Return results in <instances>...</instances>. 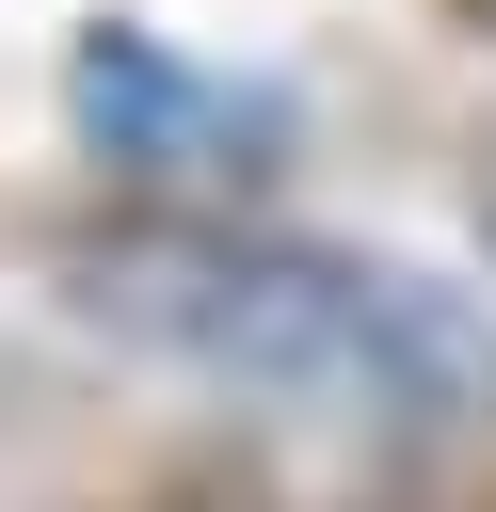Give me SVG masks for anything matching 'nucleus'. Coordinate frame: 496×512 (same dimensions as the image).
<instances>
[{
    "label": "nucleus",
    "instance_id": "4",
    "mask_svg": "<svg viewBox=\"0 0 496 512\" xmlns=\"http://www.w3.org/2000/svg\"><path fill=\"white\" fill-rule=\"evenodd\" d=\"M448 16H464V32H496V0H448Z\"/></svg>",
    "mask_w": 496,
    "mask_h": 512
},
{
    "label": "nucleus",
    "instance_id": "2",
    "mask_svg": "<svg viewBox=\"0 0 496 512\" xmlns=\"http://www.w3.org/2000/svg\"><path fill=\"white\" fill-rule=\"evenodd\" d=\"M80 128H96V160H128V176H256V144H272L288 112L240 96V80H192L160 32H80Z\"/></svg>",
    "mask_w": 496,
    "mask_h": 512
},
{
    "label": "nucleus",
    "instance_id": "1",
    "mask_svg": "<svg viewBox=\"0 0 496 512\" xmlns=\"http://www.w3.org/2000/svg\"><path fill=\"white\" fill-rule=\"evenodd\" d=\"M80 320H112L240 400H304V416H368V432L496 416V320L464 288L352 256V240H288V224H112L80 256Z\"/></svg>",
    "mask_w": 496,
    "mask_h": 512
},
{
    "label": "nucleus",
    "instance_id": "3",
    "mask_svg": "<svg viewBox=\"0 0 496 512\" xmlns=\"http://www.w3.org/2000/svg\"><path fill=\"white\" fill-rule=\"evenodd\" d=\"M464 192H480V240H496V128H480V176H464Z\"/></svg>",
    "mask_w": 496,
    "mask_h": 512
}]
</instances>
